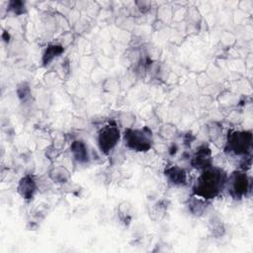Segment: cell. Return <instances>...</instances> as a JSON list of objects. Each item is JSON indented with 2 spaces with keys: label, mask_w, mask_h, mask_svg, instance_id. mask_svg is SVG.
<instances>
[{
  "label": "cell",
  "mask_w": 253,
  "mask_h": 253,
  "mask_svg": "<svg viewBox=\"0 0 253 253\" xmlns=\"http://www.w3.org/2000/svg\"><path fill=\"white\" fill-rule=\"evenodd\" d=\"M126 144L136 151H146L151 147V131L143 129H128L125 132Z\"/></svg>",
  "instance_id": "obj_2"
},
{
  "label": "cell",
  "mask_w": 253,
  "mask_h": 253,
  "mask_svg": "<svg viewBox=\"0 0 253 253\" xmlns=\"http://www.w3.org/2000/svg\"><path fill=\"white\" fill-rule=\"evenodd\" d=\"M209 162H210V149L204 146L199 149L196 156L194 157V165H196V167L206 168V167H209L208 166Z\"/></svg>",
  "instance_id": "obj_9"
},
{
  "label": "cell",
  "mask_w": 253,
  "mask_h": 253,
  "mask_svg": "<svg viewBox=\"0 0 253 253\" xmlns=\"http://www.w3.org/2000/svg\"><path fill=\"white\" fill-rule=\"evenodd\" d=\"M61 51H62L61 46H57V45L48 46L45 53H44V62L50 61L54 56L59 54Z\"/></svg>",
  "instance_id": "obj_10"
},
{
  "label": "cell",
  "mask_w": 253,
  "mask_h": 253,
  "mask_svg": "<svg viewBox=\"0 0 253 253\" xmlns=\"http://www.w3.org/2000/svg\"><path fill=\"white\" fill-rule=\"evenodd\" d=\"M229 191L232 197L241 198L248 190V179L244 173L235 172L229 178Z\"/></svg>",
  "instance_id": "obj_5"
},
{
  "label": "cell",
  "mask_w": 253,
  "mask_h": 253,
  "mask_svg": "<svg viewBox=\"0 0 253 253\" xmlns=\"http://www.w3.org/2000/svg\"><path fill=\"white\" fill-rule=\"evenodd\" d=\"M225 183V175L218 169L208 168L200 176L194 193L204 199H212L218 195Z\"/></svg>",
  "instance_id": "obj_1"
},
{
  "label": "cell",
  "mask_w": 253,
  "mask_h": 253,
  "mask_svg": "<svg viewBox=\"0 0 253 253\" xmlns=\"http://www.w3.org/2000/svg\"><path fill=\"white\" fill-rule=\"evenodd\" d=\"M18 190L23 198L30 199L33 197L35 190H36L35 182L30 177H25L21 180Z\"/></svg>",
  "instance_id": "obj_6"
},
{
  "label": "cell",
  "mask_w": 253,
  "mask_h": 253,
  "mask_svg": "<svg viewBox=\"0 0 253 253\" xmlns=\"http://www.w3.org/2000/svg\"><path fill=\"white\" fill-rule=\"evenodd\" d=\"M120 140V130L116 126H107L98 134L99 147L104 153H109Z\"/></svg>",
  "instance_id": "obj_4"
},
{
  "label": "cell",
  "mask_w": 253,
  "mask_h": 253,
  "mask_svg": "<svg viewBox=\"0 0 253 253\" xmlns=\"http://www.w3.org/2000/svg\"><path fill=\"white\" fill-rule=\"evenodd\" d=\"M252 143V135L248 131H232L228 133L227 147L234 154H246Z\"/></svg>",
  "instance_id": "obj_3"
},
{
  "label": "cell",
  "mask_w": 253,
  "mask_h": 253,
  "mask_svg": "<svg viewBox=\"0 0 253 253\" xmlns=\"http://www.w3.org/2000/svg\"><path fill=\"white\" fill-rule=\"evenodd\" d=\"M166 175L169 178V180L175 184V185H180L184 184L186 182V173L183 169L173 166L166 171Z\"/></svg>",
  "instance_id": "obj_7"
},
{
  "label": "cell",
  "mask_w": 253,
  "mask_h": 253,
  "mask_svg": "<svg viewBox=\"0 0 253 253\" xmlns=\"http://www.w3.org/2000/svg\"><path fill=\"white\" fill-rule=\"evenodd\" d=\"M71 150L75 156V158L79 161V162H84L88 159V153H87V148L85 146V144L80 141V140H77V141H74L72 143V146H71Z\"/></svg>",
  "instance_id": "obj_8"
}]
</instances>
